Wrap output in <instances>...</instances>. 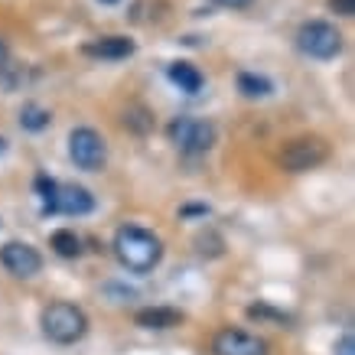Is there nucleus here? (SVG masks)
Segmentation results:
<instances>
[{
    "mask_svg": "<svg viewBox=\"0 0 355 355\" xmlns=\"http://www.w3.org/2000/svg\"><path fill=\"white\" fill-rule=\"evenodd\" d=\"M114 254H118V261L128 270L147 274V270H153L160 264L163 245H160V238L153 235V232H147V228L124 225V228H118V235H114Z\"/></svg>",
    "mask_w": 355,
    "mask_h": 355,
    "instance_id": "nucleus-1",
    "label": "nucleus"
},
{
    "mask_svg": "<svg viewBox=\"0 0 355 355\" xmlns=\"http://www.w3.org/2000/svg\"><path fill=\"white\" fill-rule=\"evenodd\" d=\"M43 333L59 345H72L88 333V316L76 303H49L43 310Z\"/></svg>",
    "mask_w": 355,
    "mask_h": 355,
    "instance_id": "nucleus-2",
    "label": "nucleus"
},
{
    "mask_svg": "<svg viewBox=\"0 0 355 355\" xmlns=\"http://www.w3.org/2000/svg\"><path fill=\"white\" fill-rule=\"evenodd\" d=\"M297 46L313 59H336L343 53V33L326 20H310L297 33Z\"/></svg>",
    "mask_w": 355,
    "mask_h": 355,
    "instance_id": "nucleus-3",
    "label": "nucleus"
},
{
    "mask_svg": "<svg viewBox=\"0 0 355 355\" xmlns=\"http://www.w3.org/2000/svg\"><path fill=\"white\" fill-rule=\"evenodd\" d=\"M329 160V144L323 137H297L280 150V166L287 173H306L316 170Z\"/></svg>",
    "mask_w": 355,
    "mask_h": 355,
    "instance_id": "nucleus-4",
    "label": "nucleus"
},
{
    "mask_svg": "<svg viewBox=\"0 0 355 355\" xmlns=\"http://www.w3.org/2000/svg\"><path fill=\"white\" fill-rule=\"evenodd\" d=\"M69 157H72V163H76L78 170H88V173L101 170L105 160H108L105 137L92 128H76L72 137H69Z\"/></svg>",
    "mask_w": 355,
    "mask_h": 355,
    "instance_id": "nucleus-5",
    "label": "nucleus"
},
{
    "mask_svg": "<svg viewBox=\"0 0 355 355\" xmlns=\"http://www.w3.org/2000/svg\"><path fill=\"white\" fill-rule=\"evenodd\" d=\"M166 134L183 153H205L212 150V144H216V128L199 118H176L166 128Z\"/></svg>",
    "mask_w": 355,
    "mask_h": 355,
    "instance_id": "nucleus-6",
    "label": "nucleus"
},
{
    "mask_svg": "<svg viewBox=\"0 0 355 355\" xmlns=\"http://www.w3.org/2000/svg\"><path fill=\"white\" fill-rule=\"evenodd\" d=\"M0 264L10 270L13 277H36L40 268H43V258L26 241H7V245L0 248Z\"/></svg>",
    "mask_w": 355,
    "mask_h": 355,
    "instance_id": "nucleus-7",
    "label": "nucleus"
},
{
    "mask_svg": "<svg viewBox=\"0 0 355 355\" xmlns=\"http://www.w3.org/2000/svg\"><path fill=\"white\" fill-rule=\"evenodd\" d=\"M216 355H268V343L245 329H222L212 343Z\"/></svg>",
    "mask_w": 355,
    "mask_h": 355,
    "instance_id": "nucleus-8",
    "label": "nucleus"
},
{
    "mask_svg": "<svg viewBox=\"0 0 355 355\" xmlns=\"http://www.w3.org/2000/svg\"><path fill=\"white\" fill-rule=\"evenodd\" d=\"M92 209H95V196L85 186H59L49 205V212H59V216H88Z\"/></svg>",
    "mask_w": 355,
    "mask_h": 355,
    "instance_id": "nucleus-9",
    "label": "nucleus"
},
{
    "mask_svg": "<svg viewBox=\"0 0 355 355\" xmlns=\"http://www.w3.org/2000/svg\"><path fill=\"white\" fill-rule=\"evenodd\" d=\"M85 53L95 55V59H128V55H134V40H128V36H101V40L85 46Z\"/></svg>",
    "mask_w": 355,
    "mask_h": 355,
    "instance_id": "nucleus-10",
    "label": "nucleus"
},
{
    "mask_svg": "<svg viewBox=\"0 0 355 355\" xmlns=\"http://www.w3.org/2000/svg\"><path fill=\"white\" fill-rule=\"evenodd\" d=\"M180 323H183V313L170 310V306H147L137 313V326H144V329H173Z\"/></svg>",
    "mask_w": 355,
    "mask_h": 355,
    "instance_id": "nucleus-11",
    "label": "nucleus"
},
{
    "mask_svg": "<svg viewBox=\"0 0 355 355\" xmlns=\"http://www.w3.org/2000/svg\"><path fill=\"white\" fill-rule=\"evenodd\" d=\"M166 76H170L173 85H180V92H189V95H196L202 88V72L189 62H173Z\"/></svg>",
    "mask_w": 355,
    "mask_h": 355,
    "instance_id": "nucleus-12",
    "label": "nucleus"
},
{
    "mask_svg": "<svg viewBox=\"0 0 355 355\" xmlns=\"http://www.w3.org/2000/svg\"><path fill=\"white\" fill-rule=\"evenodd\" d=\"M238 92L248 98H264L274 92V85H270L264 76H254V72H241L238 76Z\"/></svg>",
    "mask_w": 355,
    "mask_h": 355,
    "instance_id": "nucleus-13",
    "label": "nucleus"
},
{
    "mask_svg": "<svg viewBox=\"0 0 355 355\" xmlns=\"http://www.w3.org/2000/svg\"><path fill=\"white\" fill-rule=\"evenodd\" d=\"M53 248H55L59 258H78V254H82V241H78V235L69 232V228L53 232Z\"/></svg>",
    "mask_w": 355,
    "mask_h": 355,
    "instance_id": "nucleus-14",
    "label": "nucleus"
},
{
    "mask_svg": "<svg viewBox=\"0 0 355 355\" xmlns=\"http://www.w3.org/2000/svg\"><path fill=\"white\" fill-rule=\"evenodd\" d=\"M49 111L46 108H36V105H30V108H23V114H20V124L26 130H43V128H49Z\"/></svg>",
    "mask_w": 355,
    "mask_h": 355,
    "instance_id": "nucleus-15",
    "label": "nucleus"
},
{
    "mask_svg": "<svg viewBox=\"0 0 355 355\" xmlns=\"http://www.w3.org/2000/svg\"><path fill=\"white\" fill-rule=\"evenodd\" d=\"M55 189H59V183H53L49 176H36V193H40V199H43L46 212H49V205H53V199H55Z\"/></svg>",
    "mask_w": 355,
    "mask_h": 355,
    "instance_id": "nucleus-16",
    "label": "nucleus"
},
{
    "mask_svg": "<svg viewBox=\"0 0 355 355\" xmlns=\"http://www.w3.org/2000/svg\"><path fill=\"white\" fill-rule=\"evenodd\" d=\"M329 7L336 13H343V17H352L355 13V0H329Z\"/></svg>",
    "mask_w": 355,
    "mask_h": 355,
    "instance_id": "nucleus-17",
    "label": "nucleus"
},
{
    "mask_svg": "<svg viewBox=\"0 0 355 355\" xmlns=\"http://www.w3.org/2000/svg\"><path fill=\"white\" fill-rule=\"evenodd\" d=\"M336 355H355V339L352 336H343V339L336 343Z\"/></svg>",
    "mask_w": 355,
    "mask_h": 355,
    "instance_id": "nucleus-18",
    "label": "nucleus"
},
{
    "mask_svg": "<svg viewBox=\"0 0 355 355\" xmlns=\"http://www.w3.org/2000/svg\"><path fill=\"white\" fill-rule=\"evenodd\" d=\"M216 3H222V7H232V10H245V7H251L254 0H216Z\"/></svg>",
    "mask_w": 355,
    "mask_h": 355,
    "instance_id": "nucleus-19",
    "label": "nucleus"
},
{
    "mask_svg": "<svg viewBox=\"0 0 355 355\" xmlns=\"http://www.w3.org/2000/svg\"><path fill=\"white\" fill-rule=\"evenodd\" d=\"M7 59H10V49H7V43H3V40H0V69H3V65H7Z\"/></svg>",
    "mask_w": 355,
    "mask_h": 355,
    "instance_id": "nucleus-20",
    "label": "nucleus"
},
{
    "mask_svg": "<svg viewBox=\"0 0 355 355\" xmlns=\"http://www.w3.org/2000/svg\"><path fill=\"white\" fill-rule=\"evenodd\" d=\"M101 3H118V0H101Z\"/></svg>",
    "mask_w": 355,
    "mask_h": 355,
    "instance_id": "nucleus-21",
    "label": "nucleus"
}]
</instances>
